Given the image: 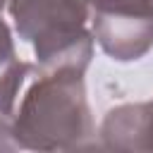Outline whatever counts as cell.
<instances>
[{
  "instance_id": "cell-6",
  "label": "cell",
  "mask_w": 153,
  "mask_h": 153,
  "mask_svg": "<svg viewBox=\"0 0 153 153\" xmlns=\"http://www.w3.org/2000/svg\"><path fill=\"white\" fill-rule=\"evenodd\" d=\"M0 148H19L12 136V117L0 112Z\"/></svg>"
},
{
  "instance_id": "cell-7",
  "label": "cell",
  "mask_w": 153,
  "mask_h": 153,
  "mask_svg": "<svg viewBox=\"0 0 153 153\" xmlns=\"http://www.w3.org/2000/svg\"><path fill=\"white\" fill-rule=\"evenodd\" d=\"M5 2H7V0H0V12H2V7H5Z\"/></svg>"
},
{
  "instance_id": "cell-2",
  "label": "cell",
  "mask_w": 153,
  "mask_h": 153,
  "mask_svg": "<svg viewBox=\"0 0 153 153\" xmlns=\"http://www.w3.org/2000/svg\"><path fill=\"white\" fill-rule=\"evenodd\" d=\"M10 17L24 43H31L38 69L86 72L93 57L91 0H10Z\"/></svg>"
},
{
  "instance_id": "cell-3",
  "label": "cell",
  "mask_w": 153,
  "mask_h": 153,
  "mask_svg": "<svg viewBox=\"0 0 153 153\" xmlns=\"http://www.w3.org/2000/svg\"><path fill=\"white\" fill-rule=\"evenodd\" d=\"M91 31L112 60H141L153 48V0H91Z\"/></svg>"
},
{
  "instance_id": "cell-5",
  "label": "cell",
  "mask_w": 153,
  "mask_h": 153,
  "mask_svg": "<svg viewBox=\"0 0 153 153\" xmlns=\"http://www.w3.org/2000/svg\"><path fill=\"white\" fill-rule=\"evenodd\" d=\"M31 74V65L22 62L14 53L12 31L0 17V112L12 117L17 98L26 84V76Z\"/></svg>"
},
{
  "instance_id": "cell-1",
  "label": "cell",
  "mask_w": 153,
  "mask_h": 153,
  "mask_svg": "<svg viewBox=\"0 0 153 153\" xmlns=\"http://www.w3.org/2000/svg\"><path fill=\"white\" fill-rule=\"evenodd\" d=\"M24 86L12 112V136L19 148L72 151L91 143L96 131L84 72L38 69Z\"/></svg>"
},
{
  "instance_id": "cell-4",
  "label": "cell",
  "mask_w": 153,
  "mask_h": 153,
  "mask_svg": "<svg viewBox=\"0 0 153 153\" xmlns=\"http://www.w3.org/2000/svg\"><path fill=\"white\" fill-rule=\"evenodd\" d=\"M100 146L112 151H153V103L110 108L98 129Z\"/></svg>"
}]
</instances>
